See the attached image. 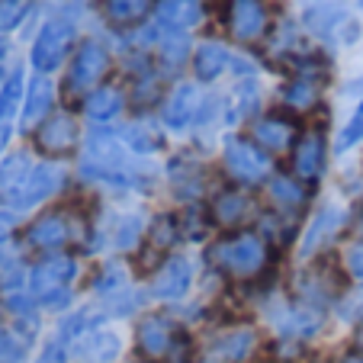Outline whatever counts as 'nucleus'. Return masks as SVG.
Listing matches in <instances>:
<instances>
[{
    "mask_svg": "<svg viewBox=\"0 0 363 363\" xmlns=\"http://www.w3.org/2000/svg\"><path fill=\"white\" fill-rule=\"evenodd\" d=\"M347 16H344L341 4H335V0H318V4H312V7L306 10V26L308 33L315 35H331L335 39L337 33H341V26H347Z\"/></svg>",
    "mask_w": 363,
    "mask_h": 363,
    "instance_id": "34",
    "label": "nucleus"
},
{
    "mask_svg": "<svg viewBox=\"0 0 363 363\" xmlns=\"http://www.w3.org/2000/svg\"><path fill=\"white\" fill-rule=\"evenodd\" d=\"M354 235L363 238V196L354 203Z\"/></svg>",
    "mask_w": 363,
    "mask_h": 363,
    "instance_id": "45",
    "label": "nucleus"
},
{
    "mask_svg": "<svg viewBox=\"0 0 363 363\" xmlns=\"http://www.w3.org/2000/svg\"><path fill=\"white\" fill-rule=\"evenodd\" d=\"M277 251L264 232L241 228V232L216 235L203 247V270L213 283L241 293H257L261 286L274 283L277 277Z\"/></svg>",
    "mask_w": 363,
    "mask_h": 363,
    "instance_id": "2",
    "label": "nucleus"
},
{
    "mask_svg": "<svg viewBox=\"0 0 363 363\" xmlns=\"http://www.w3.org/2000/svg\"><path fill=\"white\" fill-rule=\"evenodd\" d=\"M119 138L142 161H151L167 151V129L155 116H132L129 123L119 125Z\"/></svg>",
    "mask_w": 363,
    "mask_h": 363,
    "instance_id": "23",
    "label": "nucleus"
},
{
    "mask_svg": "<svg viewBox=\"0 0 363 363\" xmlns=\"http://www.w3.org/2000/svg\"><path fill=\"white\" fill-rule=\"evenodd\" d=\"M199 363H203V360H199Z\"/></svg>",
    "mask_w": 363,
    "mask_h": 363,
    "instance_id": "54",
    "label": "nucleus"
},
{
    "mask_svg": "<svg viewBox=\"0 0 363 363\" xmlns=\"http://www.w3.org/2000/svg\"><path fill=\"white\" fill-rule=\"evenodd\" d=\"M110 48L103 45L100 39H84L77 45L74 58H71V68H68V77H65V87H68L71 96H87L90 90L100 87L103 74L110 71Z\"/></svg>",
    "mask_w": 363,
    "mask_h": 363,
    "instance_id": "18",
    "label": "nucleus"
},
{
    "mask_svg": "<svg viewBox=\"0 0 363 363\" xmlns=\"http://www.w3.org/2000/svg\"><path fill=\"white\" fill-rule=\"evenodd\" d=\"M350 347H357V350H363V322H357L354 328H350Z\"/></svg>",
    "mask_w": 363,
    "mask_h": 363,
    "instance_id": "47",
    "label": "nucleus"
},
{
    "mask_svg": "<svg viewBox=\"0 0 363 363\" xmlns=\"http://www.w3.org/2000/svg\"><path fill=\"white\" fill-rule=\"evenodd\" d=\"M74 363H125L129 360V341L116 325H103V328L84 335L71 347Z\"/></svg>",
    "mask_w": 363,
    "mask_h": 363,
    "instance_id": "22",
    "label": "nucleus"
},
{
    "mask_svg": "<svg viewBox=\"0 0 363 363\" xmlns=\"http://www.w3.org/2000/svg\"><path fill=\"white\" fill-rule=\"evenodd\" d=\"M71 180H74V171H71L68 164H58V161H35L33 171H29V177L23 180L20 193L13 196V203L7 206L10 213H16L23 219V216H33L39 213V209H45V206L58 203V199L65 196V193L71 190Z\"/></svg>",
    "mask_w": 363,
    "mask_h": 363,
    "instance_id": "12",
    "label": "nucleus"
},
{
    "mask_svg": "<svg viewBox=\"0 0 363 363\" xmlns=\"http://www.w3.org/2000/svg\"><path fill=\"white\" fill-rule=\"evenodd\" d=\"M77 39V29L68 16H52L45 26L39 29L33 42V52H29V62H33L35 74H52L55 68H62L65 58L71 55Z\"/></svg>",
    "mask_w": 363,
    "mask_h": 363,
    "instance_id": "17",
    "label": "nucleus"
},
{
    "mask_svg": "<svg viewBox=\"0 0 363 363\" xmlns=\"http://www.w3.org/2000/svg\"><path fill=\"white\" fill-rule=\"evenodd\" d=\"M10 125H0V161H4V155H7V145H10Z\"/></svg>",
    "mask_w": 363,
    "mask_h": 363,
    "instance_id": "48",
    "label": "nucleus"
},
{
    "mask_svg": "<svg viewBox=\"0 0 363 363\" xmlns=\"http://www.w3.org/2000/svg\"><path fill=\"white\" fill-rule=\"evenodd\" d=\"M125 106H129V100H125L123 90L103 84V87L90 90V94L81 100V116L87 119L90 125H113L119 116H123Z\"/></svg>",
    "mask_w": 363,
    "mask_h": 363,
    "instance_id": "27",
    "label": "nucleus"
},
{
    "mask_svg": "<svg viewBox=\"0 0 363 363\" xmlns=\"http://www.w3.org/2000/svg\"><path fill=\"white\" fill-rule=\"evenodd\" d=\"M125 363H148V360H138V357H132V354H129V360H125Z\"/></svg>",
    "mask_w": 363,
    "mask_h": 363,
    "instance_id": "51",
    "label": "nucleus"
},
{
    "mask_svg": "<svg viewBox=\"0 0 363 363\" xmlns=\"http://www.w3.org/2000/svg\"><path fill=\"white\" fill-rule=\"evenodd\" d=\"M84 125L81 116H74L71 110H55L48 119H42L39 129L33 132V151L42 161H58V164H68L77 161L84 148Z\"/></svg>",
    "mask_w": 363,
    "mask_h": 363,
    "instance_id": "13",
    "label": "nucleus"
},
{
    "mask_svg": "<svg viewBox=\"0 0 363 363\" xmlns=\"http://www.w3.org/2000/svg\"><path fill=\"white\" fill-rule=\"evenodd\" d=\"M7 322V308H4V299H0V325Z\"/></svg>",
    "mask_w": 363,
    "mask_h": 363,
    "instance_id": "50",
    "label": "nucleus"
},
{
    "mask_svg": "<svg viewBox=\"0 0 363 363\" xmlns=\"http://www.w3.org/2000/svg\"><path fill=\"white\" fill-rule=\"evenodd\" d=\"M344 96H363V77H354V81L344 84Z\"/></svg>",
    "mask_w": 363,
    "mask_h": 363,
    "instance_id": "46",
    "label": "nucleus"
},
{
    "mask_svg": "<svg viewBox=\"0 0 363 363\" xmlns=\"http://www.w3.org/2000/svg\"><path fill=\"white\" fill-rule=\"evenodd\" d=\"M267 328L254 318L232 315L209 325L203 344V363H264L267 357Z\"/></svg>",
    "mask_w": 363,
    "mask_h": 363,
    "instance_id": "6",
    "label": "nucleus"
},
{
    "mask_svg": "<svg viewBox=\"0 0 363 363\" xmlns=\"http://www.w3.org/2000/svg\"><path fill=\"white\" fill-rule=\"evenodd\" d=\"M232 62L235 58L228 55V48L222 45V42H203V45L193 52V74H196V81L213 84L216 77L232 68Z\"/></svg>",
    "mask_w": 363,
    "mask_h": 363,
    "instance_id": "33",
    "label": "nucleus"
},
{
    "mask_svg": "<svg viewBox=\"0 0 363 363\" xmlns=\"http://www.w3.org/2000/svg\"><path fill=\"white\" fill-rule=\"evenodd\" d=\"M33 10V0H0V35L13 33Z\"/></svg>",
    "mask_w": 363,
    "mask_h": 363,
    "instance_id": "42",
    "label": "nucleus"
},
{
    "mask_svg": "<svg viewBox=\"0 0 363 363\" xmlns=\"http://www.w3.org/2000/svg\"><path fill=\"white\" fill-rule=\"evenodd\" d=\"M270 23H274V13L267 0H228L225 4V26L235 42H245V45L264 42L270 35Z\"/></svg>",
    "mask_w": 363,
    "mask_h": 363,
    "instance_id": "20",
    "label": "nucleus"
},
{
    "mask_svg": "<svg viewBox=\"0 0 363 363\" xmlns=\"http://www.w3.org/2000/svg\"><path fill=\"white\" fill-rule=\"evenodd\" d=\"M335 318L341 325H347V328H354L357 322H363V283L360 286L350 283V286L344 289V296L337 299V306H335Z\"/></svg>",
    "mask_w": 363,
    "mask_h": 363,
    "instance_id": "40",
    "label": "nucleus"
},
{
    "mask_svg": "<svg viewBox=\"0 0 363 363\" xmlns=\"http://www.w3.org/2000/svg\"><path fill=\"white\" fill-rule=\"evenodd\" d=\"M39 344L42 337H33L29 331L16 328V325H0V363H33V354Z\"/></svg>",
    "mask_w": 363,
    "mask_h": 363,
    "instance_id": "32",
    "label": "nucleus"
},
{
    "mask_svg": "<svg viewBox=\"0 0 363 363\" xmlns=\"http://www.w3.org/2000/svg\"><path fill=\"white\" fill-rule=\"evenodd\" d=\"M129 354L148 363H199L203 344L193 325H186L174 308L151 306L132 322Z\"/></svg>",
    "mask_w": 363,
    "mask_h": 363,
    "instance_id": "4",
    "label": "nucleus"
},
{
    "mask_svg": "<svg viewBox=\"0 0 363 363\" xmlns=\"http://www.w3.org/2000/svg\"><path fill=\"white\" fill-rule=\"evenodd\" d=\"M261 203L270 213L289 216V219H308V213L315 209V190L302 184L299 177H293L286 167H280L261 190Z\"/></svg>",
    "mask_w": 363,
    "mask_h": 363,
    "instance_id": "16",
    "label": "nucleus"
},
{
    "mask_svg": "<svg viewBox=\"0 0 363 363\" xmlns=\"http://www.w3.org/2000/svg\"><path fill=\"white\" fill-rule=\"evenodd\" d=\"M203 96L206 94H199L196 84H177V87L164 96V103H161V110H158L161 125H164L167 132L193 129L196 113H199V106H203Z\"/></svg>",
    "mask_w": 363,
    "mask_h": 363,
    "instance_id": "25",
    "label": "nucleus"
},
{
    "mask_svg": "<svg viewBox=\"0 0 363 363\" xmlns=\"http://www.w3.org/2000/svg\"><path fill=\"white\" fill-rule=\"evenodd\" d=\"M0 84H4V74H0Z\"/></svg>",
    "mask_w": 363,
    "mask_h": 363,
    "instance_id": "53",
    "label": "nucleus"
},
{
    "mask_svg": "<svg viewBox=\"0 0 363 363\" xmlns=\"http://www.w3.org/2000/svg\"><path fill=\"white\" fill-rule=\"evenodd\" d=\"M52 113H55V84L48 81L45 74H35L26 84V100H23V110H20V132L33 135L42 119H48Z\"/></svg>",
    "mask_w": 363,
    "mask_h": 363,
    "instance_id": "26",
    "label": "nucleus"
},
{
    "mask_svg": "<svg viewBox=\"0 0 363 363\" xmlns=\"http://www.w3.org/2000/svg\"><path fill=\"white\" fill-rule=\"evenodd\" d=\"M20 228H23L20 216L10 213V209H0V247L13 245V241L20 238Z\"/></svg>",
    "mask_w": 363,
    "mask_h": 363,
    "instance_id": "43",
    "label": "nucleus"
},
{
    "mask_svg": "<svg viewBox=\"0 0 363 363\" xmlns=\"http://www.w3.org/2000/svg\"><path fill=\"white\" fill-rule=\"evenodd\" d=\"M155 16L171 33H186L196 23H203V4L199 0H158Z\"/></svg>",
    "mask_w": 363,
    "mask_h": 363,
    "instance_id": "31",
    "label": "nucleus"
},
{
    "mask_svg": "<svg viewBox=\"0 0 363 363\" xmlns=\"http://www.w3.org/2000/svg\"><path fill=\"white\" fill-rule=\"evenodd\" d=\"M357 145H363V100L357 103V110L347 116V123L337 129L335 142H331V151L341 158V155H350Z\"/></svg>",
    "mask_w": 363,
    "mask_h": 363,
    "instance_id": "39",
    "label": "nucleus"
},
{
    "mask_svg": "<svg viewBox=\"0 0 363 363\" xmlns=\"http://www.w3.org/2000/svg\"><path fill=\"white\" fill-rule=\"evenodd\" d=\"M335 257H337V267H341L344 280L354 283V286H360L363 283V238L360 235H350Z\"/></svg>",
    "mask_w": 363,
    "mask_h": 363,
    "instance_id": "38",
    "label": "nucleus"
},
{
    "mask_svg": "<svg viewBox=\"0 0 363 363\" xmlns=\"http://www.w3.org/2000/svg\"><path fill=\"white\" fill-rule=\"evenodd\" d=\"M74 177L84 186L113 199L151 196L158 184H164L158 167L135 158L125 148L116 125H90V132L84 135V148L74 161Z\"/></svg>",
    "mask_w": 363,
    "mask_h": 363,
    "instance_id": "1",
    "label": "nucleus"
},
{
    "mask_svg": "<svg viewBox=\"0 0 363 363\" xmlns=\"http://www.w3.org/2000/svg\"><path fill=\"white\" fill-rule=\"evenodd\" d=\"M145 293H148L151 306L158 308H180L190 302L193 289L199 283V267L186 251H177L158 264L145 277Z\"/></svg>",
    "mask_w": 363,
    "mask_h": 363,
    "instance_id": "11",
    "label": "nucleus"
},
{
    "mask_svg": "<svg viewBox=\"0 0 363 363\" xmlns=\"http://www.w3.org/2000/svg\"><path fill=\"white\" fill-rule=\"evenodd\" d=\"M247 135L261 145L270 158L280 161V158H289L293 145L299 142V135H302V125L293 113L277 110V113H264V116L254 119L251 129H247Z\"/></svg>",
    "mask_w": 363,
    "mask_h": 363,
    "instance_id": "19",
    "label": "nucleus"
},
{
    "mask_svg": "<svg viewBox=\"0 0 363 363\" xmlns=\"http://www.w3.org/2000/svg\"><path fill=\"white\" fill-rule=\"evenodd\" d=\"M264 363H267V360H264Z\"/></svg>",
    "mask_w": 363,
    "mask_h": 363,
    "instance_id": "55",
    "label": "nucleus"
},
{
    "mask_svg": "<svg viewBox=\"0 0 363 363\" xmlns=\"http://www.w3.org/2000/svg\"><path fill=\"white\" fill-rule=\"evenodd\" d=\"M257 113H261V87H257V81L245 77L232 90V100L225 106V129H235L241 123H254Z\"/></svg>",
    "mask_w": 363,
    "mask_h": 363,
    "instance_id": "29",
    "label": "nucleus"
},
{
    "mask_svg": "<svg viewBox=\"0 0 363 363\" xmlns=\"http://www.w3.org/2000/svg\"><path fill=\"white\" fill-rule=\"evenodd\" d=\"M135 283H138V274L132 267V261H125V257H100L90 267L87 280H84V293H87V299L103 302L119 296L123 289L135 286Z\"/></svg>",
    "mask_w": 363,
    "mask_h": 363,
    "instance_id": "21",
    "label": "nucleus"
},
{
    "mask_svg": "<svg viewBox=\"0 0 363 363\" xmlns=\"http://www.w3.org/2000/svg\"><path fill=\"white\" fill-rule=\"evenodd\" d=\"M33 363H74V354L65 341H58L55 335H45L42 344L35 347L33 354Z\"/></svg>",
    "mask_w": 363,
    "mask_h": 363,
    "instance_id": "41",
    "label": "nucleus"
},
{
    "mask_svg": "<svg viewBox=\"0 0 363 363\" xmlns=\"http://www.w3.org/2000/svg\"><path fill=\"white\" fill-rule=\"evenodd\" d=\"M350 283L344 280L341 267H337V257H318V261L308 264H296V270L289 274V296H296L306 306H315L322 312H331L335 315L337 299L344 296Z\"/></svg>",
    "mask_w": 363,
    "mask_h": 363,
    "instance_id": "10",
    "label": "nucleus"
},
{
    "mask_svg": "<svg viewBox=\"0 0 363 363\" xmlns=\"http://www.w3.org/2000/svg\"><path fill=\"white\" fill-rule=\"evenodd\" d=\"M206 209H209L216 235H225V232H241V228L257 225V219L264 213V203H261V193L245 190V186H232L222 180L213 196L206 199Z\"/></svg>",
    "mask_w": 363,
    "mask_h": 363,
    "instance_id": "14",
    "label": "nucleus"
},
{
    "mask_svg": "<svg viewBox=\"0 0 363 363\" xmlns=\"http://www.w3.org/2000/svg\"><path fill=\"white\" fill-rule=\"evenodd\" d=\"M357 7H360V10H363V0H357Z\"/></svg>",
    "mask_w": 363,
    "mask_h": 363,
    "instance_id": "52",
    "label": "nucleus"
},
{
    "mask_svg": "<svg viewBox=\"0 0 363 363\" xmlns=\"http://www.w3.org/2000/svg\"><path fill=\"white\" fill-rule=\"evenodd\" d=\"M350 235H354V206H347L344 199L315 203V209L308 213L306 225L299 232V241H296V264L335 257Z\"/></svg>",
    "mask_w": 363,
    "mask_h": 363,
    "instance_id": "7",
    "label": "nucleus"
},
{
    "mask_svg": "<svg viewBox=\"0 0 363 363\" xmlns=\"http://www.w3.org/2000/svg\"><path fill=\"white\" fill-rule=\"evenodd\" d=\"M7 55V39H4V35H0V58Z\"/></svg>",
    "mask_w": 363,
    "mask_h": 363,
    "instance_id": "49",
    "label": "nucleus"
},
{
    "mask_svg": "<svg viewBox=\"0 0 363 363\" xmlns=\"http://www.w3.org/2000/svg\"><path fill=\"white\" fill-rule=\"evenodd\" d=\"M23 100H26V74L23 68H13L0 84V125H10L20 116Z\"/></svg>",
    "mask_w": 363,
    "mask_h": 363,
    "instance_id": "35",
    "label": "nucleus"
},
{
    "mask_svg": "<svg viewBox=\"0 0 363 363\" xmlns=\"http://www.w3.org/2000/svg\"><path fill=\"white\" fill-rule=\"evenodd\" d=\"M331 142H328V132L322 125H308L302 129L299 142L293 145L286 158V171L293 177H299L302 184H308L312 190L322 186V180L328 177V164H331Z\"/></svg>",
    "mask_w": 363,
    "mask_h": 363,
    "instance_id": "15",
    "label": "nucleus"
},
{
    "mask_svg": "<svg viewBox=\"0 0 363 363\" xmlns=\"http://www.w3.org/2000/svg\"><path fill=\"white\" fill-rule=\"evenodd\" d=\"M84 280V254L62 251V254H45V257H33L29 264V283L26 289L35 296L39 308L45 315H68L71 308H77V293H81Z\"/></svg>",
    "mask_w": 363,
    "mask_h": 363,
    "instance_id": "5",
    "label": "nucleus"
},
{
    "mask_svg": "<svg viewBox=\"0 0 363 363\" xmlns=\"http://www.w3.org/2000/svg\"><path fill=\"white\" fill-rule=\"evenodd\" d=\"M280 171L277 158H270L261 145L251 135L241 132H228L219 145V177L232 186H245V190L261 193L267 180Z\"/></svg>",
    "mask_w": 363,
    "mask_h": 363,
    "instance_id": "8",
    "label": "nucleus"
},
{
    "mask_svg": "<svg viewBox=\"0 0 363 363\" xmlns=\"http://www.w3.org/2000/svg\"><path fill=\"white\" fill-rule=\"evenodd\" d=\"M155 48H158V62L164 71H177L180 65L190 55V35L186 33H167L161 39H155Z\"/></svg>",
    "mask_w": 363,
    "mask_h": 363,
    "instance_id": "37",
    "label": "nucleus"
},
{
    "mask_svg": "<svg viewBox=\"0 0 363 363\" xmlns=\"http://www.w3.org/2000/svg\"><path fill=\"white\" fill-rule=\"evenodd\" d=\"M322 87H325V68L322 65H302L299 74L289 77L280 90V100L286 106V113H308L318 106V96H322Z\"/></svg>",
    "mask_w": 363,
    "mask_h": 363,
    "instance_id": "24",
    "label": "nucleus"
},
{
    "mask_svg": "<svg viewBox=\"0 0 363 363\" xmlns=\"http://www.w3.org/2000/svg\"><path fill=\"white\" fill-rule=\"evenodd\" d=\"M151 10V0H106L103 4V13L113 26H123V29H132L148 16Z\"/></svg>",
    "mask_w": 363,
    "mask_h": 363,
    "instance_id": "36",
    "label": "nucleus"
},
{
    "mask_svg": "<svg viewBox=\"0 0 363 363\" xmlns=\"http://www.w3.org/2000/svg\"><path fill=\"white\" fill-rule=\"evenodd\" d=\"M94 225L96 209L84 199H58L33 213L20 228V247L29 257H45V254L77 251L90 257L94 251Z\"/></svg>",
    "mask_w": 363,
    "mask_h": 363,
    "instance_id": "3",
    "label": "nucleus"
},
{
    "mask_svg": "<svg viewBox=\"0 0 363 363\" xmlns=\"http://www.w3.org/2000/svg\"><path fill=\"white\" fill-rule=\"evenodd\" d=\"M29 254L16 245L0 247V296H10L16 289H26L29 283Z\"/></svg>",
    "mask_w": 363,
    "mask_h": 363,
    "instance_id": "30",
    "label": "nucleus"
},
{
    "mask_svg": "<svg viewBox=\"0 0 363 363\" xmlns=\"http://www.w3.org/2000/svg\"><path fill=\"white\" fill-rule=\"evenodd\" d=\"M325 363H363V350H357L347 344V347H341L337 354H331Z\"/></svg>",
    "mask_w": 363,
    "mask_h": 363,
    "instance_id": "44",
    "label": "nucleus"
},
{
    "mask_svg": "<svg viewBox=\"0 0 363 363\" xmlns=\"http://www.w3.org/2000/svg\"><path fill=\"white\" fill-rule=\"evenodd\" d=\"M164 186L171 190L174 203L177 206H190V203H206V199L216 193V186L222 184L216 177L213 164L206 161V155L199 148H184V151H174L167 158L164 171Z\"/></svg>",
    "mask_w": 363,
    "mask_h": 363,
    "instance_id": "9",
    "label": "nucleus"
},
{
    "mask_svg": "<svg viewBox=\"0 0 363 363\" xmlns=\"http://www.w3.org/2000/svg\"><path fill=\"white\" fill-rule=\"evenodd\" d=\"M35 161H39V155L33 148H13L4 155V161H0V209H7L13 203Z\"/></svg>",
    "mask_w": 363,
    "mask_h": 363,
    "instance_id": "28",
    "label": "nucleus"
}]
</instances>
